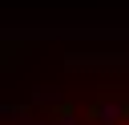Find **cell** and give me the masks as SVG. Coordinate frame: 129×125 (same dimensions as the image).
<instances>
[{"label":"cell","instance_id":"6da1fadb","mask_svg":"<svg viewBox=\"0 0 129 125\" xmlns=\"http://www.w3.org/2000/svg\"><path fill=\"white\" fill-rule=\"evenodd\" d=\"M16 125H129V85H101L36 101L20 109Z\"/></svg>","mask_w":129,"mask_h":125}]
</instances>
